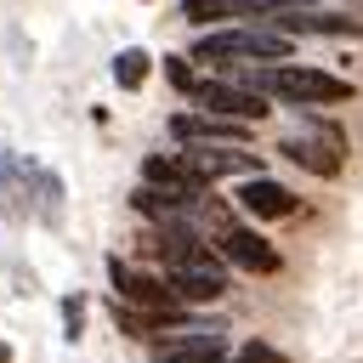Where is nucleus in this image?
I'll return each instance as SVG.
<instances>
[{
	"label": "nucleus",
	"mask_w": 363,
	"mask_h": 363,
	"mask_svg": "<svg viewBox=\"0 0 363 363\" xmlns=\"http://www.w3.org/2000/svg\"><path fill=\"white\" fill-rule=\"evenodd\" d=\"M312 0H182L187 23H227V17H272V11H301Z\"/></svg>",
	"instance_id": "obj_6"
},
{
	"label": "nucleus",
	"mask_w": 363,
	"mask_h": 363,
	"mask_svg": "<svg viewBox=\"0 0 363 363\" xmlns=\"http://www.w3.org/2000/svg\"><path fill=\"white\" fill-rule=\"evenodd\" d=\"M170 136H176L182 147H204V142L238 147V142H244V125H238V119H216V113H176V119H170Z\"/></svg>",
	"instance_id": "obj_10"
},
{
	"label": "nucleus",
	"mask_w": 363,
	"mask_h": 363,
	"mask_svg": "<svg viewBox=\"0 0 363 363\" xmlns=\"http://www.w3.org/2000/svg\"><path fill=\"white\" fill-rule=\"evenodd\" d=\"M193 102L199 113H216V119H238V125H261L272 113V102L261 91H244V85H227V79H199L193 85Z\"/></svg>",
	"instance_id": "obj_3"
},
{
	"label": "nucleus",
	"mask_w": 363,
	"mask_h": 363,
	"mask_svg": "<svg viewBox=\"0 0 363 363\" xmlns=\"http://www.w3.org/2000/svg\"><path fill=\"white\" fill-rule=\"evenodd\" d=\"M182 159H187L204 182H216V176H244V182L261 176V159H255L250 147H210V142H204V147H182Z\"/></svg>",
	"instance_id": "obj_8"
},
{
	"label": "nucleus",
	"mask_w": 363,
	"mask_h": 363,
	"mask_svg": "<svg viewBox=\"0 0 363 363\" xmlns=\"http://www.w3.org/2000/svg\"><path fill=\"white\" fill-rule=\"evenodd\" d=\"M170 289H176L182 306H210V301L227 295V278H221V272H176Z\"/></svg>",
	"instance_id": "obj_12"
},
{
	"label": "nucleus",
	"mask_w": 363,
	"mask_h": 363,
	"mask_svg": "<svg viewBox=\"0 0 363 363\" xmlns=\"http://www.w3.org/2000/svg\"><path fill=\"white\" fill-rule=\"evenodd\" d=\"M193 57L210 68V62H272L278 68V57H289V40L284 34H272V28H221V34H199V45H193Z\"/></svg>",
	"instance_id": "obj_2"
},
{
	"label": "nucleus",
	"mask_w": 363,
	"mask_h": 363,
	"mask_svg": "<svg viewBox=\"0 0 363 363\" xmlns=\"http://www.w3.org/2000/svg\"><path fill=\"white\" fill-rule=\"evenodd\" d=\"M147 68H153V57H147L142 45H125V51L113 57V79H119V91H142V85H147Z\"/></svg>",
	"instance_id": "obj_13"
},
{
	"label": "nucleus",
	"mask_w": 363,
	"mask_h": 363,
	"mask_svg": "<svg viewBox=\"0 0 363 363\" xmlns=\"http://www.w3.org/2000/svg\"><path fill=\"white\" fill-rule=\"evenodd\" d=\"M79 318H85V301H79V295H68V301H62V323H68L62 335H68V340L79 335Z\"/></svg>",
	"instance_id": "obj_16"
},
{
	"label": "nucleus",
	"mask_w": 363,
	"mask_h": 363,
	"mask_svg": "<svg viewBox=\"0 0 363 363\" xmlns=\"http://www.w3.org/2000/svg\"><path fill=\"white\" fill-rule=\"evenodd\" d=\"M238 85H244V91H261V96L306 102V108H335V102H352V79L323 74V68H301V62H278V68H244V74H238Z\"/></svg>",
	"instance_id": "obj_1"
},
{
	"label": "nucleus",
	"mask_w": 363,
	"mask_h": 363,
	"mask_svg": "<svg viewBox=\"0 0 363 363\" xmlns=\"http://www.w3.org/2000/svg\"><path fill=\"white\" fill-rule=\"evenodd\" d=\"M238 210L255 216V221H284V216L301 210V193H289L272 176H250V182H238Z\"/></svg>",
	"instance_id": "obj_5"
},
{
	"label": "nucleus",
	"mask_w": 363,
	"mask_h": 363,
	"mask_svg": "<svg viewBox=\"0 0 363 363\" xmlns=\"http://www.w3.org/2000/svg\"><path fill=\"white\" fill-rule=\"evenodd\" d=\"M278 147H284L289 164H301V170H312V176H340V153H346V147H340L335 130H318V136L301 130V136H289V142H278Z\"/></svg>",
	"instance_id": "obj_7"
},
{
	"label": "nucleus",
	"mask_w": 363,
	"mask_h": 363,
	"mask_svg": "<svg viewBox=\"0 0 363 363\" xmlns=\"http://www.w3.org/2000/svg\"><path fill=\"white\" fill-rule=\"evenodd\" d=\"M0 363H11V346H6V340H0Z\"/></svg>",
	"instance_id": "obj_17"
},
{
	"label": "nucleus",
	"mask_w": 363,
	"mask_h": 363,
	"mask_svg": "<svg viewBox=\"0 0 363 363\" xmlns=\"http://www.w3.org/2000/svg\"><path fill=\"white\" fill-rule=\"evenodd\" d=\"M267 28H272V34H363V17H346V11H312V6H301V11H272V17H267Z\"/></svg>",
	"instance_id": "obj_9"
},
{
	"label": "nucleus",
	"mask_w": 363,
	"mask_h": 363,
	"mask_svg": "<svg viewBox=\"0 0 363 363\" xmlns=\"http://www.w3.org/2000/svg\"><path fill=\"white\" fill-rule=\"evenodd\" d=\"M142 176H147V187H159V193H176V199H187V204H199V193L210 187L182 153H147L142 159Z\"/></svg>",
	"instance_id": "obj_4"
},
{
	"label": "nucleus",
	"mask_w": 363,
	"mask_h": 363,
	"mask_svg": "<svg viewBox=\"0 0 363 363\" xmlns=\"http://www.w3.org/2000/svg\"><path fill=\"white\" fill-rule=\"evenodd\" d=\"M221 255L250 267V272H278V250L261 233H250V227H221Z\"/></svg>",
	"instance_id": "obj_11"
},
{
	"label": "nucleus",
	"mask_w": 363,
	"mask_h": 363,
	"mask_svg": "<svg viewBox=\"0 0 363 363\" xmlns=\"http://www.w3.org/2000/svg\"><path fill=\"white\" fill-rule=\"evenodd\" d=\"M233 363H289L278 346H267V340H244L238 352H233Z\"/></svg>",
	"instance_id": "obj_14"
},
{
	"label": "nucleus",
	"mask_w": 363,
	"mask_h": 363,
	"mask_svg": "<svg viewBox=\"0 0 363 363\" xmlns=\"http://www.w3.org/2000/svg\"><path fill=\"white\" fill-rule=\"evenodd\" d=\"M164 74H170V79H176V85H182V91L193 96V85H199V79H193V68H187L182 57H164Z\"/></svg>",
	"instance_id": "obj_15"
}]
</instances>
